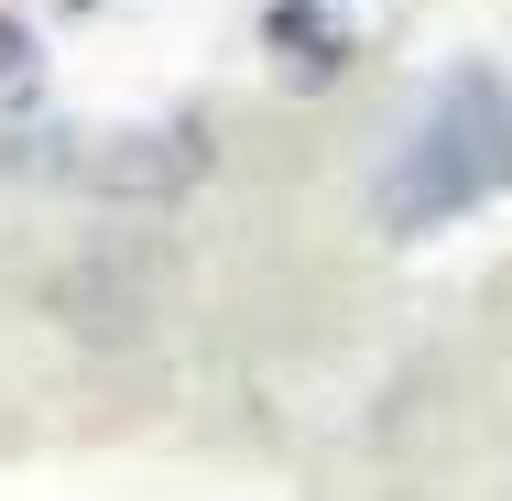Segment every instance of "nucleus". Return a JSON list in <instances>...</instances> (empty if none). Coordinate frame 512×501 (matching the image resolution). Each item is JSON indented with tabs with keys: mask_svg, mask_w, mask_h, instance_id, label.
Masks as SVG:
<instances>
[{
	"mask_svg": "<svg viewBox=\"0 0 512 501\" xmlns=\"http://www.w3.org/2000/svg\"><path fill=\"white\" fill-rule=\"evenodd\" d=\"M502 186H512V77L502 66H447L425 88V109L404 120V142L382 153L371 218H382V240H436V229L480 218Z\"/></svg>",
	"mask_w": 512,
	"mask_h": 501,
	"instance_id": "nucleus-1",
	"label": "nucleus"
},
{
	"mask_svg": "<svg viewBox=\"0 0 512 501\" xmlns=\"http://www.w3.org/2000/svg\"><path fill=\"white\" fill-rule=\"evenodd\" d=\"M207 120H142V131H99L77 153H55V175L99 207H186L207 186Z\"/></svg>",
	"mask_w": 512,
	"mask_h": 501,
	"instance_id": "nucleus-2",
	"label": "nucleus"
},
{
	"mask_svg": "<svg viewBox=\"0 0 512 501\" xmlns=\"http://www.w3.org/2000/svg\"><path fill=\"white\" fill-rule=\"evenodd\" d=\"M262 44L284 55L295 88H327V77L349 66V22H338V0H262Z\"/></svg>",
	"mask_w": 512,
	"mask_h": 501,
	"instance_id": "nucleus-3",
	"label": "nucleus"
},
{
	"mask_svg": "<svg viewBox=\"0 0 512 501\" xmlns=\"http://www.w3.org/2000/svg\"><path fill=\"white\" fill-rule=\"evenodd\" d=\"M33 88H44V44H33V22L0 11V99H33Z\"/></svg>",
	"mask_w": 512,
	"mask_h": 501,
	"instance_id": "nucleus-4",
	"label": "nucleus"
},
{
	"mask_svg": "<svg viewBox=\"0 0 512 501\" xmlns=\"http://www.w3.org/2000/svg\"><path fill=\"white\" fill-rule=\"evenodd\" d=\"M66 11H109V0H66Z\"/></svg>",
	"mask_w": 512,
	"mask_h": 501,
	"instance_id": "nucleus-5",
	"label": "nucleus"
}]
</instances>
